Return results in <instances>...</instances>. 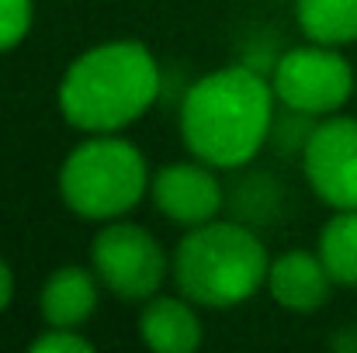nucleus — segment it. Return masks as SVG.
<instances>
[{
  "instance_id": "nucleus-1",
  "label": "nucleus",
  "mask_w": 357,
  "mask_h": 353,
  "mask_svg": "<svg viewBox=\"0 0 357 353\" xmlns=\"http://www.w3.org/2000/svg\"><path fill=\"white\" fill-rule=\"evenodd\" d=\"M271 77L250 63H229L188 84L177 104V128L188 156L219 173L246 170L267 149L278 115Z\"/></svg>"
},
{
  "instance_id": "nucleus-2",
  "label": "nucleus",
  "mask_w": 357,
  "mask_h": 353,
  "mask_svg": "<svg viewBox=\"0 0 357 353\" xmlns=\"http://www.w3.org/2000/svg\"><path fill=\"white\" fill-rule=\"evenodd\" d=\"M163 94V66L139 38H108L84 49L56 87L59 115L70 128L125 132L146 118Z\"/></svg>"
},
{
  "instance_id": "nucleus-3",
  "label": "nucleus",
  "mask_w": 357,
  "mask_h": 353,
  "mask_svg": "<svg viewBox=\"0 0 357 353\" xmlns=\"http://www.w3.org/2000/svg\"><path fill=\"white\" fill-rule=\"evenodd\" d=\"M267 246L253 226L239 219H212L205 226L184 229L174 246L170 277L174 288L198 308H239L267 284Z\"/></svg>"
},
{
  "instance_id": "nucleus-4",
  "label": "nucleus",
  "mask_w": 357,
  "mask_h": 353,
  "mask_svg": "<svg viewBox=\"0 0 357 353\" xmlns=\"http://www.w3.org/2000/svg\"><path fill=\"white\" fill-rule=\"evenodd\" d=\"M149 166L142 149L121 132L84 135L59 166V198L80 222H115L132 215L149 194Z\"/></svg>"
},
{
  "instance_id": "nucleus-5",
  "label": "nucleus",
  "mask_w": 357,
  "mask_h": 353,
  "mask_svg": "<svg viewBox=\"0 0 357 353\" xmlns=\"http://www.w3.org/2000/svg\"><path fill=\"white\" fill-rule=\"evenodd\" d=\"M91 267L108 295L125 305H142L160 295L170 277V253L139 222H105L91 242Z\"/></svg>"
},
{
  "instance_id": "nucleus-6",
  "label": "nucleus",
  "mask_w": 357,
  "mask_h": 353,
  "mask_svg": "<svg viewBox=\"0 0 357 353\" xmlns=\"http://www.w3.org/2000/svg\"><path fill=\"white\" fill-rule=\"evenodd\" d=\"M354 84L351 59L340 49L319 42L281 49L271 70V87L278 104L312 118H330L344 111V104L354 97Z\"/></svg>"
},
{
  "instance_id": "nucleus-7",
  "label": "nucleus",
  "mask_w": 357,
  "mask_h": 353,
  "mask_svg": "<svg viewBox=\"0 0 357 353\" xmlns=\"http://www.w3.org/2000/svg\"><path fill=\"white\" fill-rule=\"evenodd\" d=\"M302 173L312 194L333 212L357 208V118H319L302 156Z\"/></svg>"
},
{
  "instance_id": "nucleus-8",
  "label": "nucleus",
  "mask_w": 357,
  "mask_h": 353,
  "mask_svg": "<svg viewBox=\"0 0 357 353\" xmlns=\"http://www.w3.org/2000/svg\"><path fill=\"white\" fill-rule=\"evenodd\" d=\"M149 198L156 212L181 229L205 226L226 208V187L219 180V170L195 156L160 166L149 180Z\"/></svg>"
},
{
  "instance_id": "nucleus-9",
  "label": "nucleus",
  "mask_w": 357,
  "mask_h": 353,
  "mask_svg": "<svg viewBox=\"0 0 357 353\" xmlns=\"http://www.w3.org/2000/svg\"><path fill=\"white\" fill-rule=\"evenodd\" d=\"M264 288L274 298V305H281L284 312L309 315V312H319L330 301L337 284H333L326 263L319 260V253H312V249H284V253L271 256Z\"/></svg>"
},
{
  "instance_id": "nucleus-10",
  "label": "nucleus",
  "mask_w": 357,
  "mask_h": 353,
  "mask_svg": "<svg viewBox=\"0 0 357 353\" xmlns=\"http://www.w3.org/2000/svg\"><path fill=\"white\" fill-rule=\"evenodd\" d=\"M139 340L153 353H195L205 340L198 305L177 295H153L139 308Z\"/></svg>"
},
{
  "instance_id": "nucleus-11",
  "label": "nucleus",
  "mask_w": 357,
  "mask_h": 353,
  "mask_svg": "<svg viewBox=\"0 0 357 353\" xmlns=\"http://www.w3.org/2000/svg\"><path fill=\"white\" fill-rule=\"evenodd\" d=\"M101 281L94 274V267H80V263H66L56 267L38 295V312L45 326H66V329H84V322L94 319L98 305H101Z\"/></svg>"
},
{
  "instance_id": "nucleus-12",
  "label": "nucleus",
  "mask_w": 357,
  "mask_h": 353,
  "mask_svg": "<svg viewBox=\"0 0 357 353\" xmlns=\"http://www.w3.org/2000/svg\"><path fill=\"white\" fill-rule=\"evenodd\" d=\"M295 21L305 42L333 49L357 42V0H295Z\"/></svg>"
},
{
  "instance_id": "nucleus-13",
  "label": "nucleus",
  "mask_w": 357,
  "mask_h": 353,
  "mask_svg": "<svg viewBox=\"0 0 357 353\" xmlns=\"http://www.w3.org/2000/svg\"><path fill=\"white\" fill-rule=\"evenodd\" d=\"M319 260L326 263L337 288H357V208L333 212L316 242Z\"/></svg>"
},
{
  "instance_id": "nucleus-14",
  "label": "nucleus",
  "mask_w": 357,
  "mask_h": 353,
  "mask_svg": "<svg viewBox=\"0 0 357 353\" xmlns=\"http://www.w3.org/2000/svg\"><path fill=\"white\" fill-rule=\"evenodd\" d=\"M316 121H319V118L305 115V111L281 108V111L274 115L267 146H271V149H278V152H284V156H302V149H305V142H309V135H312Z\"/></svg>"
},
{
  "instance_id": "nucleus-15",
  "label": "nucleus",
  "mask_w": 357,
  "mask_h": 353,
  "mask_svg": "<svg viewBox=\"0 0 357 353\" xmlns=\"http://www.w3.org/2000/svg\"><path fill=\"white\" fill-rule=\"evenodd\" d=\"M35 24V0H0V56L14 52Z\"/></svg>"
},
{
  "instance_id": "nucleus-16",
  "label": "nucleus",
  "mask_w": 357,
  "mask_h": 353,
  "mask_svg": "<svg viewBox=\"0 0 357 353\" xmlns=\"http://www.w3.org/2000/svg\"><path fill=\"white\" fill-rule=\"evenodd\" d=\"M257 187V180L250 177L246 184H243V191H239V222H246V226H253V222H267L271 215H274V198H278V184L271 180V177H264L260 173V191H253Z\"/></svg>"
},
{
  "instance_id": "nucleus-17",
  "label": "nucleus",
  "mask_w": 357,
  "mask_h": 353,
  "mask_svg": "<svg viewBox=\"0 0 357 353\" xmlns=\"http://www.w3.org/2000/svg\"><path fill=\"white\" fill-rule=\"evenodd\" d=\"M28 350L35 353H91L94 350V340L84 336L80 329H66V326H45V333H38Z\"/></svg>"
},
{
  "instance_id": "nucleus-18",
  "label": "nucleus",
  "mask_w": 357,
  "mask_h": 353,
  "mask_svg": "<svg viewBox=\"0 0 357 353\" xmlns=\"http://www.w3.org/2000/svg\"><path fill=\"white\" fill-rule=\"evenodd\" d=\"M14 291H17V281H14V270H10V263L0 256V315L10 308V301H14Z\"/></svg>"
},
{
  "instance_id": "nucleus-19",
  "label": "nucleus",
  "mask_w": 357,
  "mask_h": 353,
  "mask_svg": "<svg viewBox=\"0 0 357 353\" xmlns=\"http://www.w3.org/2000/svg\"><path fill=\"white\" fill-rule=\"evenodd\" d=\"M330 347L340 353H357V326H347V329H340L333 340H330Z\"/></svg>"
},
{
  "instance_id": "nucleus-20",
  "label": "nucleus",
  "mask_w": 357,
  "mask_h": 353,
  "mask_svg": "<svg viewBox=\"0 0 357 353\" xmlns=\"http://www.w3.org/2000/svg\"><path fill=\"white\" fill-rule=\"evenodd\" d=\"M291 3H295V0H291Z\"/></svg>"
}]
</instances>
